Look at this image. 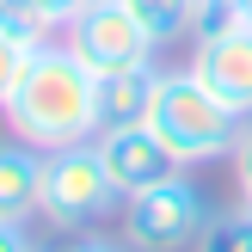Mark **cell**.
Returning a JSON list of instances; mask_svg holds the SVG:
<instances>
[{"instance_id":"obj_8","label":"cell","mask_w":252,"mask_h":252,"mask_svg":"<svg viewBox=\"0 0 252 252\" xmlns=\"http://www.w3.org/2000/svg\"><path fill=\"white\" fill-rule=\"evenodd\" d=\"M43 209V154L19 135L0 142V221H31Z\"/></svg>"},{"instance_id":"obj_2","label":"cell","mask_w":252,"mask_h":252,"mask_svg":"<svg viewBox=\"0 0 252 252\" xmlns=\"http://www.w3.org/2000/svg\"><path fill=\"white\" fill-rule=\"evenodd\" d=\"M148 129L179 154V166H209V160L234 154L246 117L216 93V86H203L191 68H160L154 105H148Z\"/></svg>"},{"instance_id":"obj_19","label":"cell","mask_w":252,"mask_h":252,"mask_svg":"<svg viewBox=\"0 0 252 252\" xmlns=\"http://www.w3.org/2000/svg\"><path fill=\"white\" fill-rule=\"evenodd\" d=\"M105 252H117V246H105Z\"/></svg>"},{"instance_id":"obj_13","label":"cell","mask_w":252,"mask_h":252,"mask_svg":"<svg viewBox=\"0 0 252 252\" xmlns=\"http://www.w3.org/2000/svg\"><path fill=\"white\" fill-rule=\"evenodd\" d=\"M25 68H31V43H19V37H6V31H0V111L12 105V93H19Z\"/></svg>"},{"instance_id":"obj_3","label":"cell","mask_w":252,"mask_h":252,"mask_svg":"<svg viewBox=\"0 0 252 252\" xmlns=\"http://www.w3.org/2000/svg\"><path fill=\"white\" fill-rule=\"evenodd\" d=\"M117 203L123 197H117V185H111V172H105V160H98L93 142H74V148L43 154V209H37V216L56 221L62 234L105 221Z\"/></svg>"},{"instance_id":"obj_4","label":"cell","mask_w":252,"mask_h":252,"mask_svg":"<svg viewBox=\"0 0 252 252\" xmlns=\"http://www.w3.org/2000/svg\"><path fill=\"white\" fill-rule=\"evenodd\" d=\"M203 228H209L203 191L185 172L142 197H123V246L129 252H185L203 240Z\"/></svg>"},{"instance_id":"obj_7","label":"cell","mask_w":252,"mask_h":252,"mask_svg":"<svg viewBox=\"0 0 252 252\" xmlns=\"http://www.w3.org/2000/svg\"><path fill=\"white\" fill-rule=\"evenodd\" d=\"M93 148H98V160H105V172H111V185H117V197H142V191H154V185H166V179H179V172H185L179 154H172V148L160 142L148 123L98 129Z\"/></svg>"},{"instance_id":"obj_10","label":"cell","mask_w":252,"mask_h":252,"mask_svg":"<svg viewBox=\"0 0 252 252\" xmlns=\"http://www.w3.org/2000/svg\"><path fill=\"white\" fill-rule=\"evenodd\" d=\"M123 6L148 25L154 43H179V37H197L209 25V0H123Z\"/></svg>"},{"instance_id":"obj_15","label":"cell","mask_w":252,"mask_h":252,"mask_svg":"<svg viewBox=\"0 0 252 252\" xmlns=\"http://www.w3.org/2000/svg\"><path fill=\"white\" fill-rule=\"evenodd\" d=\"M37 6H43V12H49V25H56V31H68V25H74V19H80V12H86V6H93V0H37Z\"/></svg>"},{"instance_id":"obj_18","label":"cell","mask_w":252,"mask_h":252,"mask_svg":"<svg viewBox=\"0 0 252 252\" xmlns=\"http://www.w3.org/2000/svg\"><path fill=\"white\" fill-rule=\"evenodd\" d=\"M209 19H252V0H209Z\"/></svg>"},{"instance_id":"obj_9","label":"cell","mask_w":252,"mask_h":252,"mask_svg":"<svg viewBox=\"0 0 252 252\" xmlns=\"http://www.w3.org/2000/svg\"><path fill=\"white\" fill-rule=\"evenodd\" d=\"M154 86H160V68H154V62H142V68H117V74H98V129L148 123Z\"/></svg>"},{"instance_id":"obj_16","label":"cell","mask_w":252,"mask_h":252,"mask_svg":"<svg viewBox=\"0 0 252 252\" xmlns=\"http://www.w3.org/2000/svg\"><path fill=\"white\" fill-rule=\"evenodd\" d=\"M0 252H37L31 234H25V221H0Z\"/></svg>"},{"instance_id":"obj_1","label":"cell","mask_w":252,"mask_h":252,"mask_svg":"<svg viewBox=\"0 0 252 252\" xmlns=\"http://www.w3.org/2000/svg\"><path fill=\"white\" fill-rule=\"evenodd\" d=\"M6 129L19 142H31L37 154H56V148L93 142L98 135V74L74 56L62 37L31 49V68H25L12 105L0 111Z\"/></svg>"},{"instance_id":"obj_14","label":"cell","mask_w":252,"mask_h":252,"mask_svg":"<svg viewBox=\"0 0 252 252\" xmlns=\"http://www.w3.org/2000/svg\"><path fill=\"white\" fill-rule=\"evenodd\" d=\"M234 179H240V209H252V123L240 129V142H234Z\"/></svg>"},{"instance_id":"obj_12","label":"cell","mask_w":252,"mask_h":252,"mask_svg":"<svg viewBox=\"0 0 252 252\" xmlns=\"http://www.w3.org/2000/svg\"><path fill=\"white\" fill-rule=\"evenodd\" d=\"M197 252H252V209H234V216H216L203 228Z\"/></svg>"},{"instance_id":"obj_6","label":"cell","mask_w":252,"mask_h":252,"mask_svg":"<svg viewBox=\"0 0 252 252\" xmlns=\"http://www.w3.org/2000/svg\"><path fill=\"white\" fill-rule=\"evenodd\" d=\"M191 74L252 117V19H209L191 43Z\"/></svg>"},{"instance_id":"obj_5","label":"cell","mask_w":252,"mask_h":252,"mask_svg":"<svg viewBox=\"0 0 252 252\" xmlns=\"http://www.w3.org/2000/svg\"><path fill=\"white\" fill-rule=\"evenodd\" d=\"M62 43L74 49V56L86 62L93 74H117V68H142V62H154V37H148V25L135 19L123 0H93V6L80 12V19L62 31Z\"/></svg>"},{"instance_id":"obj_17","label":"cell","mask_w":252,"mask_h":252,"mask_svg":"<svg viewBox=\"0 0 252 252\" xmlns=\"http://www.w3.org/2000/svg\"><path fill=\"white\" fill-rule=\"evenodd\" d=\"M43 252H105V240H86V234L74 228V234H62V240H56V246H43Z\"/></svg>"},{"instance_id":"obj_11","label":"cell","mask_w":252,"mask_h":252,"mask_svg":"<svg viewBox=\"0 0 252 252\" xmlns=\"http://www.w3.org/2000/svg\"><path fill=\"white\" fill-rule=\"evenodd\" d=\"M0 31L19 37V43H31V49H37V43H49V37H62L37 0H0Z\"/></svg>"}]
</instances>
